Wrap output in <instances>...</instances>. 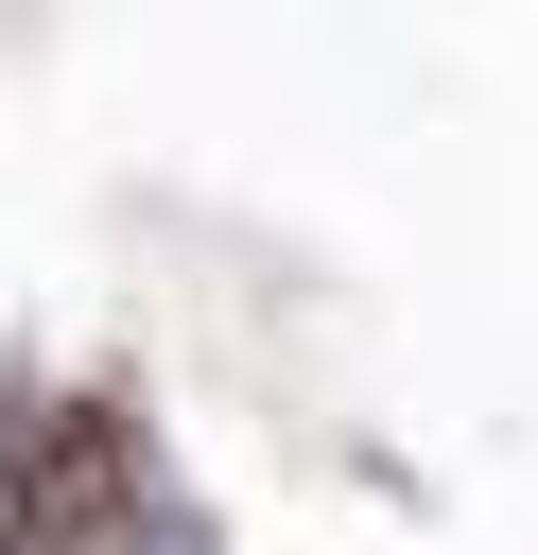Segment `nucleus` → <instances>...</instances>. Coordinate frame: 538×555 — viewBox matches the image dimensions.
I'll return each mask as SVG.
<instances>
[{"mask_svg": "<svg viewBox=\"0 0 538 555\" xmlns=\"http://www.w3.org/2000/svg\"><path fill=\"white\" fill-rule=\"evenodd\" d=\"M69 555H226V538H208V503H191L174 468H139V486H121V503H104Z\"/></svg>", "mask_w": 538, "mask_h": 555, "instance_id": "1", "label": "nucleus"}]
</instances>
